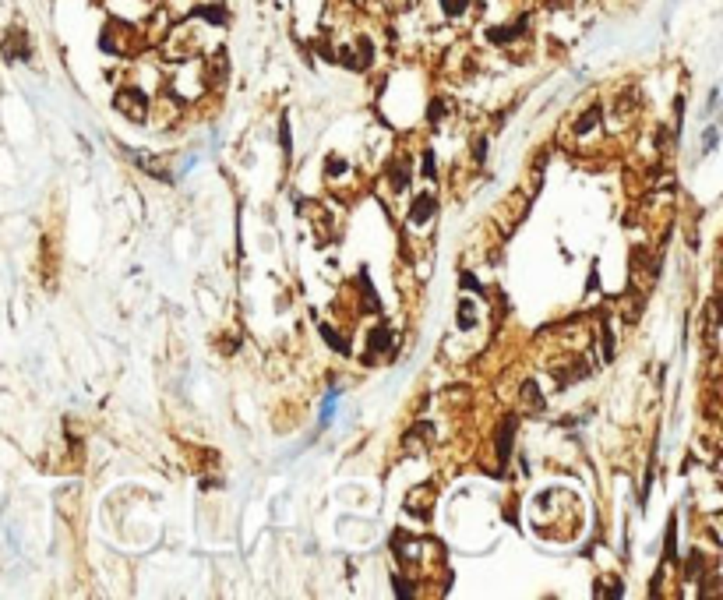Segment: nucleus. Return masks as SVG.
<instances>
[{
	"label": "nucleus",
	"mask_w": 723,
	"mask_h": 600,
	"mask_svg": "<svg viewBox=\"0 0 723 600\" xmlns=\"http://www.w3.org/2000/svg\"><path fill=\"white\" fill-rule=\"evenodd\" d=\"M116 110L124 113V117H131V120H145V113H148L145 96L138 92V88H124V92L116 96Z\"/></svg>",
	"instance_id": "nucleus-1"
},
{
	"label": "nucleus",
	"mask_w": 723,
	"mask_h": 600,
	"mask_svg": "<svg viewBox=\"0 0 723 600\" xmlns=\"http://www.w3.org/2000/svg\"><path fill=\"white\" fill-rule=\"evenodd\" d=\"M4 57H8V60H28V57H32V46H28L25 28H11V32H8V39H4Z\"/></svg>",
	"instance_id": "nucleus-2"
},
{
	"label": "nucleus",
	"mask_w": 723,
	"mask_h": 600,
	"mask_svg": "<svg viewBox=\"0 0 723 600\" xmlns=\"http://www.w3.org/2000/svg\"><path fill=\"white\" fill-rule=\"evenodd\" d=\"M529 32V18H519L516 25H501V28H487V39L491 43H498V46H505V43H516L519 36H526Z\"/></svg>",
	"instance_id": "nucleus-3"
},
{
	"label": "nucleus",
	"mask_w": 723,
	"mask_h": 600,
	"mask_svg": "<svg viewBox=\"0 0 723 600\" xmlns=\"http://www.w3.org/2000/svg\"><path fill=\"white\" fill-rule=\"evenodd\" d=\"M516 428H519L516 417H505V420H501V431H498V459H501V463H505L508 452H511V438H516Z\"/></svg>",
	"instance_id": "nucleus-4"
},
{
	"label": "nucleus",
	"mask_w": 723,
	"mask_h": 600,
	"mask_svg": "<svg viewBox=\"0 0 723 600\" xmlns=\"http://www.w3.org/2000/svg\"><path fill=\"white\" fill-rule=\"evenodd\" d=\"M187 18H201V21H208V25H226V21H230L226 8H216V4H201V8L187 11Z\"/></svg>",
	"instance_id": "nucleus-5"
},
{
	"label": "nucleus",
	"mask_w": 723,
	"mask_h": 600,
	"mask_svg": "<svg viewBox=\"0 0 723 600\" xmlns=\"http://www.w3.org/2000/svg\"><path fill=\"white\" fill-rule=\"evenodd\" d=\"M388 343H391V328H388V325H378L374 332H371V350H367V357L374 360V353H378V350H385Z\"/></svg>",
	"instance_id": "nucleus-6"
},
{
	"label": "nucleus",
	"mask_w": 723,
	"mask_h": 600,
	"mask_svg": "<svg viewBox=\"0 0 723 600\" xmlns=\"http://www.w3.org/2000/svg\"><path fill=\"white\" fill-rule=\"evenodd\" d=\"M431 212H434V198H431V194H420V198L413 201V212H409V216H413L416 223H424Z\"/></svg>",
	"instance_id": "nucleus-7"
},
{
	"label": "nucleus",
	"mask_w": 723,
	"mask_h": 600,
	"mask_svg": "<svg viewBox=\"0 0 723 600\" xmlns=\"http://www.w3.org/2000/svg\"><path fill=\"white\" fill-rule=\"evenodd\" d=\"M469 4H473V0H441V11H445L448 18H459Z\"/></svg>",
	"instance_id": "nucleus-8"
},
{
	"label": "nucleus",
	"mask_w": 723,
	"mask_h": 600,
	"mask_svg": "<svg viewBox=\"0 0 723 600\" xmlns=\"http://www.w3.org/2000/svg\"><path fill=\"white\" fill-rule=\"evenodd\" d=\"M551 8H564V4H571V0H547Z\"/></svg>",
	"instance_id": "nucleus-9"
}]
</instances>
